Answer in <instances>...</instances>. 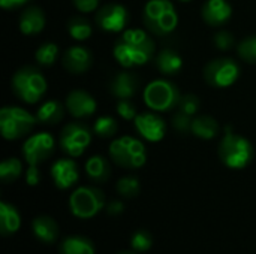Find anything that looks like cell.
Wrapping results in <instances>:
<instances>
[{
    "label": "cell",
    "instance_id": "obj_1",
    "mask_svg": "<svg viewBox=\"0 0 256 254\" xmlns=\"http://www.w3.org/2000/svg\"><path fill=\"white\" fill-rule=\"evenodd\" d=\"M154 54L153 39L141 28H128L114 45V58L123 67L146 64Z\"/></svg>",
    "mask_w": 256,
    "mask_h": 254
},
{
    "label": "cell",
    "instance_id": "obj_2",
    "mask_svg": "<svg viewBox=\"0 0 256 254\" xmlns=\"http://www.w3.org/2000/svg\"><path fill=\"white\" fill-rule=\"evenodd\" d=\"M142 19L146 27L158 36L172 33L178 24L177 10L170 0H150L146 4Z\"/></svg>",
    "mask_w": 256,
    "mask_h": 254
},
{
    "label": "cell",
    "instance_id": "obj_3",
    "mask_svg": "<svg viewBox=\"0 0 256 254\" xmlns=\"http://www.w3.org/2000/svg\"><path fill=\"white\" fill-rule=\"evenodd\" d=\"M10 85L15 96L28 105L38 103L46 93V81L44 75L30 66L18 69L12 76Z\"/></svg>",
    "mask_w": 256,
    "mask_h": 254
},
{
    "label": "cell",
    "instance_id": "obj_4",
    "mask_svg": "<svg viewBox=\"0 0 256 254\" xmlns=\"http://www.w3.org/2000/svg\"><path fill=\"white\" fill-rule=\"evenodd\" d=\"M219 157L230 169H243L254 159V147L246 138L226 129V133L219 144Z\"/></svg>",
    "mask_w": 256,
    "mask_h": 254
},
{
    "label": "cell",
    "instance_id": "obj_5",
    "mask_svg": "<svg viewBox=\"0 0 256 254\" xmlns=\"http://www.w3.org/2000/svg\"><path fill=\"white\" fill-rule=\"evenodd\" d=\"M106 207L105 195L100 189L82 186L72 192L69 198V210L76 219L88 220L98 216Z\"/></svg>",
    "mask_w": 256,
    "mask_h": 254
},
{
    "label": "cell",
    "instance_id": "obj_6",
    "mask_svg": "<svg viewBox=\"0 0 256 254\" xmlns=\"http://www.w3.org/2000/svg\"><path fill=\"white\" fill-rule=\"evenodd\" d=\"M111 160L124 169H138L144 166L147 160V153L144 144L132 136H122L111 142L110 145Z\"/></svg>",
    "mask_w": 256,
    "mask_h": 254
},
{
    "label": "cell",
    "instance_id": "obj_7",
    "mask_svg": "<svg viewBox=\"0 0 256 254\" xmlns=\"http://www.w3.org/2000/svg\"><path fill=\"white\" fill-rule=\"evenodd\" d=\"M180 99L178 87L168 79H154L144 90L146 105L156 112H166L177 108Z\"/></svg>",
    "mask_w": 256,
    "mask_h": 254
},
{
    "label": "cell",
    "instance_id": "obj_8",
    "mask_svg": "<svg viewBox=\"0 0 256 254\" xmlns=\"http://www.w3.org/2000/svg\"><path fill=\"white\" fill-rule=\"evenodd\" d=\"M38 118L20 106H4L0 111V132L8 141L20 139L32 132Z\"/></svg>",
    "mask_w": 256,
    "mask_h": 254
},
{
    "label": "cell",
    "instance_id": "obj_9",
    "mask_svg": "<svg viewBox=\"0 0 256 254\" xmlns=\"http://www.w3.org/2000/svg\"><path fill=\"white\" fill-rule=\"evenodd\" d=\"M240 76V66L232 58L212 60L204 69V78L212 87L226 88L237 82Z\"/></svg>",
    "mask_w": 256,
    "mask_h": 254
},
{
    "label": "cell",
    "instance_id": "obj_10",
    "mask_svg": "<svg viewBox=\"0 0 256 254\" xmlns=\"http://www.w3.org/2000/svg\"><path fill=\"white\" fill-rule=\"evenodd\" d=\"M92 142V132L81 123H69L60 133V148L69 157H80Z\"/></svg>",
    "mask_w": 256,
    "mask_h": 254
},
{
    "label": "cell",
    "instance_id": "obj_11",
    "mask_svg": "<svg viewBox=\"0 0 256 254\" xmlns=\"http://www.w3.org/2000/svg\"><path fill=\"white\" fill-rule=\"evenodd\" d=\"M54 151V138L46 133H34L28 136L21 148V153L24 156V160L28 165H39L45 162Z\"/></svg>",
    "mask_w": 256,
    "mask_h": 254
},
{
    "label": "cell",
    "instance_id": "obj_12",
    "mask_svg": "<svg viewBox=\"0 0 256 254\" xmlns=\"http://www.w3.org/2000/svg\"><path fill=\"white\" fill-rule=\"evenodd\" d=\"M129 22V13L124 6L117 3H108L102 6L96 13V24L110 33H120L124 31Z\"/></svg>",
    "mask_w": 256,
    "mask_h": 254
},
{
    "label": "cell",
    "instance_id": "obj_13",
    "mask_svg": "<svg viewBox=\"0 0 256 254\" xmlns=\"http://www.w3.org/2000/svg\"><path fill=\"white\" fill-rule=\"evenodd\" d=\"M138 133L148 142H159L165 136L166 124L162 117L154 112H142L138 114L134 120Z\"/></svg>",
    "mask_w": 256,
    "mask_h": 254
},
{
    "label": "cell",
    "instance_id": "obj_14",
    "mask_svg": "<svg viewBox=\"0 0 256 254\" xmlns=\"http://www.w3.org/2000/svg\"><path fill=\"white\" fill-rule=\"evenodd\" d=\"M51 178L57 189L68 190L78 183V166L72 159H60L51 166Z\"/></svg>",
    "mask_w": 256,
    "mask_h": 254
},
{
    "label": "cell",
    "instance_id": "obj_15",
    "mask_svg": "<svg viewBox=\"0 0 256 254\" xmlns=\"http://www.w3.org/2000/svg\"><path fill=\"white\" fill-rule=\"evenodd\" d=\"M96 100L84 90H74L66 97V109L75 118L90 117L96 112Z\"/></svg>",
    "mask_w": 256,
    "mask_h": 254
},
{
    "label": "cell",
    "instance_id": "obj_16",
    "mask_svg": "<svg viewBox=\"0 0 256 254\" xmlns=\"http://www.w3.org/2000/svg\"><path fill=\"white\" fill-rule=\"evenodd\" d=\"M232 7L226 0H207L202 6V19L212 27H220L230 21Z\"/></svg>",
    "mask_w": 256,
    "mask_h": 254
},
{
    "label": "cell",
    "instance_id": "obj_17",
    "mask_svg": "<svg viewBox=\"0 0 256 254\" xmlns=\"http://www.w3.org/2000/svg\"><path fill=\"white\" fill-rule=\"evenodd\" d=\"M32 232L34 238L44 244H54L60 238V228L50 216H39L32 222Z\"/></svg>",
    "mask_w": 256,
    "mask_h": 254
},
{
    "label": "cell",
    "instance_id": "obj_18",
    "mask_svg": "<svg viewBox=\"0 0 256 254\" xmlns=\"http://www.w3.org/2000/svg\"><path fill=\"white\" fill-rule=\"evenodd\" d=\"M92 52L84 46H70L63 54V66L70 73H82L92 66Z\"/></svg>",
    "mask_w": 256,
    "mask_h": 254
},
{
    "label": "cell",
    "instance_id": "obj_19",
    "mask_svg": "<svg viewBox=\"0 0 256 254\" xmlns=\"http://www.w3.org/2000/svg\"><path fill=\"white\" fill-rule=\"evenodd\" d=\"M136 88H138V79L130 72H118L110 84L111 94L117 99L132 97Z\"/></svg>",
    "mask_w": 256,
    "mask_h": 254
},
{
    "label": "cell",
    "instance_id": "obj_20",
    "mask_svg": "<svg viewBox=\"0 0 256 254\" xmlns=\"http://www.w3.org/2000/svg\"><path fill=\"white\" fill-rule=\"evenodd\" d=\"M44 27H45V13L42 12V9L36 6H30L24 9V12L20 15V31L22 34L27 36L38 34L39 31H42Z\"/></svg>",
    "mask_w": 256,
    "mask_h": 254
},
{
    "label": "cell",
    "instance_id": "obj_21",
    "mask_svg": "<svg viewBox=\"0 0 256 254\" xmlns=\"http://www.w3.org/2000/svg\"><path fill=\"white\" fill-rule=\"evenodd\" d=\"M21 228V216L18 210L8 202H0V234L10 237Z\"/></svg>",
    "mask_w": 256,
    "mask_h": 254
},
{
    "label": "cell",
    "instance_id": "obj_22",
    "mask_svg": "<svg viewBox=\"0 0 256 254\" xmlns=\"http://www.w3.org/2000/svg\"><path fill=\"white\" fill-rule=\"evenodd\" d=\"M58 254H96L94 244L81 235H70L60 241Z\"/></svg>",
    "mask_w": 256,
    "mask_h": 254
},
{
    "label": "cell",
    "instance_id": "obj_23",
    "mask_svg": "<svg viewBox=\"0 0 256 254\" xmlns=\"http://www.w3.org/2000/svg\"><path fill=\"white\" fill-rule=\"evenodd\" d=\"M156 67L159 69V72L165 76H174L177 75L182 67H183V60L182 57L172 51V49H162L158 55H156Z\"/></svg>",
    "mask_w": 256,
    "mask_h": 254
},
{
    "label": "cell",
    "instance_id": "obj_24",
    "mask_svg": "<svg viewBox=\"0 0 256 254\" xmlns=\"http://www.w3.org/2000/svg\"><path fill=\"white\" fill-rule=\"evenodd\" d=\"M86 174L94 183H105L111 175L110 162L104 156H92L86 162Z\"/></svg>",
    "mask_w": 256,
    "mask_h": 254
},
{
    "label": "cell",
    "instance_id": "obj_25",
    "mask_svg": "<svg viewBox=\"0 0 256 254\" xmlns=\"http://www.w3.org/2000/svg\"><path fill=\"white\" fill-rule=\"evenodd\" d=\"M190 132L201 139H213L219 133V124L210 115H200L192 121Z\"/></svg>",
    "mask_w": 256,
    "mask_h": 254
},
{
    "label": "cell",
    "instance_id": "obj_26",
    "mask_svg": "<svg viewBox=\"0 0 256 254\" xmlns=\"http://www.w3.org/2000/svg\"><path fill=\"white\" fill-rule=\"evenodd\" d=\"M36 118L42 124H56L63 118V105L58 100H48L38 109Z\"/></svg>",
    "mask_w": 256,
    "mask_h": 254
},
{
    "label": "cell",
    "instance_id": "obj_27",
    "mask_svg": "<svg viewBox=\"0 0 256 254\" xmlns=\"http://www.w3.org/2000/svg\"><path fill=\"white\" fill-rule=\"evenodd\" d=\"M68 33L75 40H87L92 36L93 28L87 19H84L81 16H74L68 22Z\"/></svg>",
    "mask_w": 256,
    "mask_h": 254
},
{
    "label": "cell",
    "instance_id": "obj_28",
    "mask_svg": "<svg viewBox=\"0 0 256 254\" xmlns=\"http://www.w3.org/2000/svg\"><path fill=\"white\" fill-rule=\"evenodd\" d=\"M22 172V163L20 159L9 157L0 163V180L3 183H14Z\"/></svg>",
    "mask_w": 256,
    "mask_h": 254
},
{
    "label": "cell",
    "instance_id": "obj_29",
    "mask_svg": "<svg viewBox=\"0 0 256 254\" xmlns=\"http://www.w3.org/2000/svg\"><path fill=\"white\" fill-rule=\"evenodd\" d=\"M116 190L117 193L124 198V199H132L135 196H138L141 186L136 177H123L117 181L116 184Z\"/></svg>",
    "mask_w": 256,
    "mask_h": 254
},
{
    "label": "cell",
    "instance_id": "obj_30",
    "mask_svg": "<svg viewBox=\"0 0 256 254\" xmlns=\"http://www.w3.org/2000/svg\"><path fill=\"white\" fill-rule=\"evenodd\" d=\"M118 130V124L112 117L104 115L96 118L94 124H93V132L99 136V138H112Z\"/></svg>",
    "mask_w": 256,
    "mask_h": 254
},
{
    "label": "cell",
    "instance_id": "obj_31",
    "mask_svg": "<svg viewBox=\"0 0 256 254\" xmlns=\"http://www.w3.org/2000/svg\"><path fill=\"white\" fill-rule=\"evenodd\" d=\"M57 55H58V46L52 42H46V43H42L36 52H34V58L39 64L42 66H51L54 64V61L57 60Z\"/></svg>",
    "mask_w": 256,
    "mask_h": 254
},
{
    "label": "cell",
    "instance_id": "obj_32",
    "mask_svg": "<svg viewBox=\"0 0 256 254\" xmlns=\"http://www.w3.org/2000/svg\"><path fill=\"white\" fill-rule=\"evenodd\" d=\"M153 243H154L153 235L148 231H144V229H140V231L134 232L132 237H130V247L136 253L148 252L152 249Z\"/></svg>",
    "mask_w": 256,
    "mask_h": 254
},
{
    "label": "cell",
    "instance_id": "obj_33",
    "mask_svg": "<svg viewBox=\"0 0 256 254\" xmlns=\"http://www.w3.org/2000/svg\"><path fill=\"white\" fill-rule=\"evenodd\" d=\"M237 52L242 60L256 64V36H249L243 39L237 48Z\"/></svg>",
    "mask_w": 256,
    "mask_h": 254
},
{
    "label": "cell",
    "instance_id": "obj_34",
    "mask_svg": "<svg viewBox=\"0 0 256 254\" xmlns=\"http://www.w3.org/2000/svg\"><path fill=\"white\" fill-rule=\"evenodd\" d=\"M178 109L188 115H195L200 109V99L195 94H184L180 99Z\"/></svg>",
    "mask_w": 256,
    "mask_h": 254
},
{
    "label": "cell",
    "instance_id": "obj_35",
    "mask_svg": "<svg viewBox=\"0 0 256 254\" xmlns=\"http://www.w3.org/2000/svg\"><path fill=\"white\" fill-rule=\"evenodd\" d=\"M117 114L126 120V121H130V120H135L136 118V109L134 106V103L129 100V99H118L117 102Z\"/></svg>",
    "mask_w": 256,
    "mask_h": 254
},
{
    "label": "cell",
    "instance_id": "obj_36",
    "mask_svg": "<svg viewBox=\"0 0 256 254\" xmlns=\"http://www.w3.org/2000/svg\"><path fill=\"white\" fill-rule=\"evenodd\" d=\"M192 115H188V114H184L183 111H180L178 109V112L174 115V118H172V126H174V129L177 130V132H180V133H188V132H190V129H192V118H190Z\"/></svg>",
    "mask_w": 256,
    "mask_h": 254
},
{
    "label": "cell",
    "instance_id": "obj_37",
    "mask_svg": "<svg viewBox=\"0 0 256 254\" xmlns=\"http://www.w3.org/2000/svg\"><path fill=\"white\" fill-rule=\"evenodd\" d=\"M213 42H214V45H216L218 49H220V51H228V49L232 48V45H234V36H232V33L222 30V31H218V33L214 34Z\"/></svg>",
    "mask_w": 256,
    "mask_h": 254
},
{
    "label": "cell",
    "instance_id": "obj_38",
    "mask_svg": "<svg viewBox=\"0 0 256 254\" xmlns=\"http://www.w3.org/2000/svg\"><path fill=\"white\" fill-rule=\"evenodd\" d=\"M75 7L82 13H90L98 9L99 0H74Z\"/></svg>",
    "mask_w": 256,
    "mask_h": 254
},
{
    "label": "cell",
    "instance_id": "obj_39",
    "mask_svg": "<svg viewBox=\"0 0 256 254\" xmlns=\"http://www.w3.org/2000/svg\"><path fill=\"white\" fill-rule=\"evenodd\" d=\"M40 181V172L38 169V165H28L27 171H26V183L28 186H38Z\"/></svg>",
    "mask_w": 256,
    "mask_h": 254
},
{
    "label": "cell",
    "instance_id": "obj_40",
    "mask_svg": "<svg viewBox=\"0 0 256 254\" xmlns=\"http://www.w3.org/2000/svg\"><path fill=\"white\" fill-rule=\"evenodd\" d=\"M105 210H106V214H108V216L117 217V216H120V214L124 211V205H123V202H120V201H111V202L106 204Z\"/></svg>",
    "mask_w": 256,
    "mask_h": 254
},
{
    "label": "cell",
    "instance_id": "obj_41",
    "mask_svg": "<svg viewBox=\"0 0 256 254\" xmlns=\"http://www.w3.org/2000/svg\"><path fill=\"white\" fill-rule=\"evenodd\" d=\"M28 0H0V6L3 9H16L22 4H26Z\"/></svg>",
    "mask_w": 256,
    "mask_h": 254
},
{
    "label": "cell",
    "instance_id": "obj_42",
    "mask_svg": "<svg viewBox=\"0 0 256 254\" xmlns=\"http://www.w3.org/2000/svg\"><path fill=\"white\" fill-rule=\"evenodd\" d=\"M117 254H140V253H136V252H134V250H130V252H120V253H117Z\"/></svg>",
    "mask_w": 256,
    "mask_h": 254
},
{
    "label": "cell",
    "instance_id": "obj_43",
    "mask_svg": "<svg viewBox=\"0 0 256 254\" xmlns=\"http://www.w3.org/2000/svg\"><path fill=\"white\" fill-rule=\"evenodd\" d=\"M178 1H183V3H186V1H190V0H178Z\"/></svg>",
    "mask_w": 256,
    "mask_h": 254
}]
</instances>
